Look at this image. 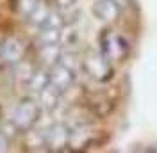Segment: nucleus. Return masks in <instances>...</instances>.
Masks as SVG:
<instances>
[{
	"instance_id": "13",
	"label": "nucleus",
	"mask_w": 157,
	"mask_h": 153,
	"mask_svg": "<svg viewBox=\"0 0 157 153\" xmlns=\"http://www.w3.org/2000/svg\"><path fill=\"white\" fill-rule=\"evenodd\" d=\"M0 66H2V57H0Z\"/></svg>"
},
{
	"instance_id": "4",
	"label": "nucleus",
	"mask_w": 157,
	"mask_h": 153,
	"mask_svg": "<svg viewBox=\"0 0 157 153\" xmlns=\"http://www.w3.org/2000/svg\"><path fill=\"white\" fill-rule=\"evenodd\" d=\"M71 141V128L64 123H52L41 134V146L47 151H64Z\"/></svg>"
},
{
	"instance_id": "6",
	"label": "nucleus",
	"mask_w": 157,
	"mask_h": 153,
	"mask_svg": "<svg viewBox=\"0 0 157 153\" xmlns=\"http://www.w3.org/2000/svg\"><path fill=\"white\" fill-rule=\"evenodd\" d=\"M25 52H27L25 43L16 36H9L0 43V57L4 64H9V66L20 64L25 59Z\"/></svg>"
},
{
	"instance_id": "11",
	"label": "nucleus",
	"mask_w": 157,
	"mask_h": 153,
	"mask_svg": "<svg viewBox=\"0 0 157 153\" xmlns=\"http://www.w3.org/2000/svg\"><path fill=\"white\" fill-rule=\"evenodd\" d=\"M52 2H54V6H56L59 11L68 9V7H71V6L75 4V0H52Z\"/></svg>"
},
{
	"instance_id": "10",
	"label": "nucleus",
	"mask_w": 157,
	"mask_h": 153,
	"mask_svg": "<svg viewBox=\"0 0 157 153\" xmlns=\"http://www.w3.org/2000/svg\"><path fill=\"white\" fill-rule=\"evenodd\" d=\"M39 2L41 0H14V7H16V11L23 18H29L32 14V11L38 7Z\"/></svg>"
},
{
	"instance_id": "9",
	"label": "nucleus",
	"mask_w": 157,
	"mask_h": 153,
	"mask_svg": "<svg viewBox=\"0 0 157 153\" xmlns=\"http://www.w3.org/2000/svg\"><path fill=\"white\" fill-rule=\"evenodd\" d=\"M61 59V50L59 45H48V47H39V61H43V64L54 66Z\"/></svg>"
},
{
	"instance_id": "2",
	"label": "nucleus",
	"mask_w": 157,
	"mask_h": 153,
	"mask_svg": "<svg viewBox=\"0 0 157 153\" xmlns=\"http://www.w3.org/2000/svg\"><path fill=\"white\" fill-rule=\"evenodd\" d=\"M39 116H41V103L30 96H25L14 107L11 121L14 123L20 134H27L36 126V123L39 121Z\"/></svg>"
},
{
	"instance_id": "8",
	"label": "nucleus",
	"mask_w": 157,
	"mask_h": 153,
	"mask_svg": "<svg viewBox=\"0 0 157 153\" xmlns=\"http://www.w3.org/2000/svg\"><path fill=\"white\" fill-rule=\"evenodd\" d=\"M27 87L36 95H39L43 89H47L48 87V69H38L36 68L34 75L30 76V80L27 82Z\"/></svg>"
},
{
	"instance_id": "7",
	"label": "nucleus",
	"mask_w": 157,
	"mask_h": 153,
	"mask_svg": "<svg viewBox=\"0 0 157 153\" xmlns=\"http://www.w3.org/2000/svg\"><path fill=\"white\" fill-rule=\"evenodd\" d=\"M93 14L100 21H116L121 14V4L120 0H95L93 4Z\"/></svg>"
},
{
	"instance_id": "3",
	"label": "nucleus",
	"mask_w": 157,
	"mask_h": 153,
	"mask_svg": "<svg viewBox=\"0 0 157 153\" xmlns=\"http://www.w3.org/2000/svg\"><path fill=\"white\" fill-rule=\"evenodd\" d=\"M100 52L111 62H123L130 54V45L121 34L114 30H104L100 34Z\"/></svg>"
},
{
	"instance_id": "1",
	"label": "nucleus",
	"mask_w": 157,
	"mask_h": 153,
	"mask_svg": "<svg viewBox=\"0 0 157 153\" xmlns=\"http://www.w3.org/2000/svg\"><path fill=\"white\" fill-rule=\"evenodd\" d=\"M80 66L84 69V73L95 82H109L114 75L113 62L100 50H95V48H89L84 54V57L80 61Z\"/></svg>"
},
{
	"instance_id": "12",
	"label": "nucleus",
	"mask_w": 157,
	"mask_h": 153,
	"mask_svg": "<svg viewBox=\"0 0 157 153\" xmlns=\"http://www.w3.org/2000/svg\"><path fill=\"white\" fill-rule=\"evenodd\" d=\"M4 116H2V109H0V126H2V123H4V119H2Z\"/></svg>"
},
{
	"instance_id": "5",
	"label": "nucleus",
	"mask_w": 157,
	"mask_h": 153,
	"mask_svg": "<svg viewBox=\"0 0 157 153\" xmlns=\"http://www.w3.org/2000/svg\"><path fill=\"white\" fill-rule=\"evenodd\" d=\"M75 76L77 75H75L73 66L64 62L61 57L54 66L48 68V86L54 91H57L59 95H64L75 84Z\"/></svg>"
}]
</instances>
